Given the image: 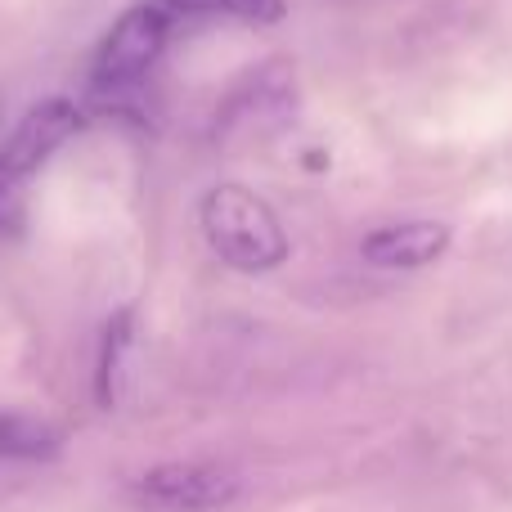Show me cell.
I'll use <instances>...</instances> for the list:
<instances>
[{
  "label": "cell",
  "instance_id": "6da1fadb",
  "mask_svg": "<svg viewBox=\"0 0 512 512\" xmlns=\"http://www.w3.org/2000/svg\"><path fill=\"white\" fill-rule=\"evenodd\" d=\"M203 234L212 252L225 265L243 274H261L283 265L288 256V234H283L279 216L270 212L265 198H256L243 185H216L203 198Z\"/></svg>",
  "mask_w": 512,
  "mask_h": 512
},
{
  "label": "cell",
  "instance_id": "7a4b0ae2",
  "mask_svg": "<svg viewBox=\"0 0 512 512\" xmlns=\"http://www.w3.org/2000/svg\"><path fill=\"white\" fill-rule=\"evenodd\" d=\"M167 9L162 5H131L113 23L95 54V86L99 90H126L158 63L162 45H167Z\"/></svg>",
  "mask_w": 512,
  "mask_h": 512
},
{
  "label": "cell",
  "instance_id": "3957f363",
  "mask_svg": "<svg viewBox=\"0 0 512 512\" xmlns=\"http://www.w3.org/2000/svg\"><path fill=\"white\" fill-rule=\"evenodd\" d=\"M234 495L239 477L221 463H162L140 477V499L153 512H216Z\"/></svg>",
  "mask_w": 512,
  "mask_h": 512
},
{
  "label": "cell",
  "instance_id": "277c9868",
  "mask_svg": "<svg viewBox=\"0 0 512 512\" xmlns=\"http://www.w3.org/2000/svg\"><path fill=\"white\" fill-rule=\"evenodd\" d=\"M81 131V108L72 99H45L36 104L0 144V180H23L41 162H50L72 135Z\"/></svg>",
  "mask_w": 512,
  "mask_h": 512
},
{
  "label": "cell",
  "instance_id": "5b68a950",
  "mask_svg": "<svg viewBox=\"0 0 512 512\" xmlns=\"http://www.w3.org/2000/svg\"><path fill=\"white\" fill-rule=\"evenodd\" d=\"M450 248V225L441 221H405V225H387L373 230L360 243V256L378 270H423L436 256Z\"/></svg>",
  "mask_w": 512,
  "mask_h": 512
},
{
  "label": "cell",
  "instance_id": "8992f818",
  "mask_svg": "<svg viewBox=\"0 0 512 512\" xmlns=\"http://www.w3.org/2000/svg\"><path fill=\"white\" fill-rule=\"evenodd\" d=\"M131 351H135V315L117 310L104 333V351H99V373H95V391L104 409H113L122 400L126 378H131Z\"/></svg>",
  "mask_w": 512,
  "mask_h": 512
},
{
  "label": "cell",
  "instance_id": "52a82bcc",
  "mask_svg": "<svg viewBox=\"0 0 512 512\" xmlns=\"http://www.w3.org/2000/svg\"><path fill=\"white\" fill-rule=\"evenodd\" d=\"M63 445L59 427L41 423L32 414H18V409H0V463L14 459H54Z\"/></svg>",
  "mask_w": 512,
  "mask_h": 512
},
{
  "label": "cell",
  "instance_id": "ba28073f",
  "mask_svg": "<svg viewBox=\"0 0 512 512\" xmlns=\"http://www.w3.org/2000/svg\"><path fill=\"white\" fill-rule=\"evenodd\" d=\"M230 14H243V18H256V23H270V18L283 14V0H225Z\"/></svg>",
  "mask_w": 512,
  "mask_h": 512
},
{
  "label": "cell",
  "instance_id": "9c48e42d",
  "mask_svg": "<svg viewBox=\"0 0 512 512\" xmlns=\"http://www.w3.org/2000/svg\"><path fill=\"white\" fill-rule=\"evenodd\" d=\"M180 14H207V9H225V0H167Z\"/></svg>",
  "mask_w": 512,
  "mask_h": 512
},
{
  "label": "cell",
  "instance_id": "30bf717a",
  "mask_svg": "<svg viewBox=\"0 0 512 512\" xmlns=\"http://www.w3.org/2000/svg\"><path fill=\"white\" fill-rule=\"evenodd\" d=\"M14 216V194L5 189V180H0V230H5V221Z\"/></svg>",
  "mask_w": 512,
  "mask_h": 512
},
{
  "label": "cell",
  "instance_id": "8fae6325",
  "mask_svg": "<svg viewBox=\"0 0 512 512\" xmlns=\"http://www.w3.org/2000/svg\"><path fill=\"white\" fill-rule=\"evenodd\" d=\"M0 113H5V99H0Z\"/></svg>",
  "mask_w": 512,
  "mask_h": 512
}]
</instances>
